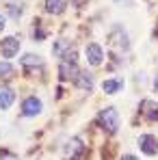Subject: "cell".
<instances>
[{
	"mask_svg": "<svg viewBox=\"0 0 158 160\" xmlns=\"http://www.w3.org/2000/svg\"><path fill=\"white\" fill-rule=\"evenodd\" d=\"M76 72H78V52H76V48H69L61 56V78L74 80Z\"/></svg>",
	"mask_w": 158,
	"mask_h": 160,
	"instance_id": "obj_1",
	"label": "cell"
},
{
	"mask_svg": "<svg viewBox=\"0 0 158 160\" xmlns=\"http://www.w3.org/2000/svg\"><path fill=\"white\" fill-rule=\"evenodd\" d=\"M98 123L104 128L106 132H117L119 130V112H117V108H104L100 115H98Z\"/></svg>",
	"mask_w": 158,
	"mask_h": 160,
	"instance_id": "obj_2",
	"label": "cell"
},
{
	"mask_svg": "<svg viewBox=\"0 0 158 160\" xmlns=\"http://www.w3.org/2000/svg\"><path fill=\"white\" fill-rule=\"evenodd\" d=\"M108 41H110V46H113L117 52H128V50H130V37H128V32L121 26L113 28V32L108 35Z\"/></svg>",
	"mask_w": 158,
	"mask_h": 160,
	"instance_id": "obj_3",
	"label": "cell"
},
{
	"mask_svg": "<svg viewBox=\"0 0 158 160\" xmlns=\"http://www.w3.org/2000/svg\"><path fill=\"white\" fill-rule=\"evenodd\" d=\"M82 154H84V143H82V138H78V136L69 138L67 145L63 147V158L65 160H80Z\"/></svg>",
	"mask_w": 158,
	"mask_h": 160,
	"instance_id": "obj_4",
	"label": "cell"
},
{
	"mask_svg": "<svg viewBox=\"0 0 158 160\" xmlns=\"http://www.w3.org/2000/svg\"><path fill=\"white\" fill-rule=\"evenodd\" d=\"M139 147H141L143 154L156 156L158 154V138L152 136V134H141V136H139Z\"/></svg>",
	"mask_w": 158,
	"mask_h": 160,
	"instance_id": "obj_5",
	"label": "cell"
},
{
	"mask_svg": "<svg viewBox=\"0 0 158 160\" xmlns=\"http://www.w3.org/2000/svg\"><path fill=\"white\" fill-rule=\"evenodd\" d=\"M0 52L2 56L9 61V58H13L15 54L20 52V41H18V37H7V39H2L0 41Z\"/></svg>",
	"mask_w": 158,
	"mask_h": 160,
	"instance_id": "obj_6",
	"label": "cell"
},
{
	"mask_svg": "<svg viewBox=\"0 0 158 160\" xmlns=\"http://www.w3.org/2000/svg\"><path fill=\"white\" fill-rule=\"evenodd\" d=\"M41 108H43L41 100L33 95V98H26V100L22 102V115H24V117H37V115L41 112Z\"/></svg>",
	"mask_w": 158,
	"mask_h": 160,
	"instance_id": "obj_7",
	"label": "cell"
},
{
	"mask_svg": "<svg viewBox=\"0 0 158 160\" xmlns=\"http://www.w3.org/2000/svg\"><path fill=\"white\" fill-rule=\"evenodd\" d=\"M87 61L91 67H98L104 63V52H102V46L100 43H89L87 46Z\"/></svg>",
	"mask_w": 158,
	"mask_h": 160,
	"instance_id": "obj_8",
	"label": "cell"
},
{
	"mask_svg": "<svg viewBox=\"0 0 158 160\" xmlns=\"http://www.w3.org/2000/svg\"><path fill=\"white\" fill-rule=\"evenodd\" d=\"M74 82H76V87L84 89V91H93V89H95V80H93V76H91V72H87V69L76 72Z\"/></svg>",
	"mask_w": 158,
	"mask_h": 160,
	"instance_id": "obj_9",
	"label": "cell"
},
{
	"mask_svg": "<svg viewBox=\"0 0 158 160\" xmlns=\"http://www.w3.org/2000/svg\"><path fill=\"white\" fill-rule=\"evenodd\" d=\"M13 102H15V91L7 84H0V108L7 110L13 106Z\"/></svg>",
	"mask_w": 158,
	"mask_h": 160,
	"instance_id": "obj_10",
	"label": "cell"
},
{
	"mask_svg": "<svg viewBox=\"0 0 158 160\" xmlns=\"http://www.w3.org/2000/svg\"><path fill=\"white\" fill-rule=\"evenodd\" d=\"M20 63L24 69H43V58L39 54H24Z\"/></svg>",
	"mask_w": 158,
	"mask_h": 160,
	"instance_id": "obj_11",
	"label": "cell"
},
{
	"mask_svg": "<svg viewBox=\"0 0 158 160\" xmlns=\"http://www.w3.org/2000/svg\"><path fill=\"white\" fill-rule=\"evenodd\" d=\"M141 112L150 121H158V102H154V100H143L141 102Z\"/></svg>",
	"mask_w": 158,
	"mask_h": 160,
	"instance_id": "obj_12",
	"label": "cell"
},
{
	"mask_svg": "<svg viewBox=\"0 0 158 160\" xmlns=\"http://www.w3.org/2000/svg\"><path fill=\"white\" fill-rule=\"evenodd\" d=\"M102 89H104V93H117V91L124 89V82H121V78H108L104 80Z\"/></svg>",
	"mask_w": 158,
	"mask_h": 160,
	"instance_id": "obj_13",
	"label": "cell"
},
{
	"mask_svg": "<svg viewBox=\"0 0 158 160\" xmlns=\"http://www.w3.org/2000/svg\"><path fill=\"white\" fill-rule=\"evenodd\" d=\"M46 11L48 13H63L65 11V0H46Z\"/></svg>",
	"mask_w": 158,
	"mask_h": 160,
	"instance_id": "obj_14",
	"label": "cell"
},
{
	"mask_svg": "<svg viewBox=\"0 0 158 160\" xmlns=\"http://www.w3.org/2000/svg\"><path fill=\"white\" fill-rule=\"evenodd\" d=\"M22 9H24V4H22V2H18V0H11V2H7V11H9V15H11L13 20H18V18H20Z\"/></svg>",
	"mask_w": 158,
	"mask_h": 160,
	"instance_id": "obj_15",
	"label": "cell"
},
{
	"mask_svg": "<svg viewBox=\"0 0 158 160\" xmlns=\"http://www.w3.org/2000/svg\"><path fill=\"white\" fill-rule=\"evenodd\" d=\"M69 48H72V46H69L67 39H59V41L54 43V48H52V54H54V56H63Z\"/></svg>",
	"mask_w": 158,
	"mask_h": 160,
	"instance_id": "obj_16",
	"label": "cell"
},
{
	"mask_svg": "<svg viewBox=\"0 0 158 160\" xmlns=\"http://www.w3.org/2000/svg\"><path fill=\"white\" fill-rule=\"evenodd\" d=\"M13 74V65L11 63H0V76H11Z\"/></svg>",
	"mask_w": 158,
	"mask_h": 160,
	"instance_id": "obj_17",
	"label": "cell"
},
{
	"mask_svg": "<svg viewBox=\"0 0 158 160\" xmlns=\"http://www.w3.org/2000/svg\"><path fill=\"white\" fill-rule=\"evenodd\" d=\"M0 160H20L15 154H11V152H7V149H0Z\"/></svg>",
	"mask_w": 158,
	"mask_h": 160,
	"instance_id": "obj_18",
	"label": "cell"
},
{
	"mask_svg": "<svg viewBox=\"0 0 158 160\" xmlns=\"http://www.w3.org/2000/svg\"><path fill=\"white\" fill-rule=\"evenodd\" d=\"M121 160H139V158H136V156H132V154H126Z\"/></svg>",
	"mask_w": 158,
	"mask_h": 160,
	"instance_id": "obj_19",
	"label": "cell"
},
{
	"mask_svg": "<svg viewBox=\"0 0 158 160\" xmlns=\"http://www.w3.org/2000/svg\"><path fill=\"white\" fill-rule=\"evenodd\" d=\"M2 28H4V18L0 15V30H2Z\"/></svg>",
	"mask_w": 158,
	"mask_h": 160,
	"instance_id": "obj_20",
	"label": "cell"
},
{
	"mask_svg": "<svg viewBox=\"0 0 158 160\" xmlns=\"http://www.w3.org/2000/svg\"><path fill=\"white\" fill-rule=\"evenodd\" d=\"M154 89H156V91H158V76H156V78H154Z\"/></svg>",
	"mask_w": 158,
	"mask_h": 160,
	"instance_id": "obj_21",
	"label": "cell"
}]
</instances>
